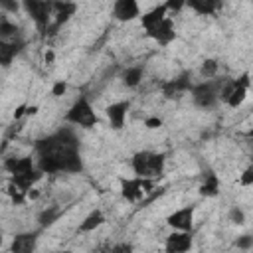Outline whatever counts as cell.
Listing matches in <instances>:
<instances>
[{
	"label": "cell",
	"mask_w": 253,
	"mask_h": 253,
	"mask_svg": "<svg viewBox=\"0 0 253 253\" xmlns=\"http://www.w3.org/2000/svg\"><path fill=\"white\" fill-rule=\"evenodd\" d=\"M227 219L233 223V225H243L245 223V211L239 208V206H233L227 213Z\"/></svg>",
	"instance_id": "24"
},
{
	"label": "cell",
	"mask_w": 253,
	"mask_h": 253,
	"mask_svg": "<svg viewBox=\"0 0 253 253\" xmlns=\"http://www.w3.org/2000/svg\"><path fill=\"white\" fill-rule=\"evenodd\" d=\"M109 253H134V247L128 241H119V243L111 245V251Z\"/></svg>",
	"instance_id": "26"
},
{
	"label": "cell",
	"mask_w": 253,
	"mask_h": 253,
	"mask_svg": "<svg viewBox=\"0 0 253 253\" xmlns=\"http://www.w3.org/2000/svg\"><path fill=\"white\" fill-rule=\"evenodd\" d=\"M156 43H160V45H168L170 42H174V38H176V26H174V16H168V18H164L158 26H154L152 30H148L146 32Z\"/></svg>",
	"instance_id": "9"
},
{
	"label": "cell",
	"mask_w": 253,
	"mask_h": 253,
	"mask_svg": "<svg viewBox=\"0 0 253 253\" xmlns=\"http://www.w3.org/2000/svg\"><path fill=\"white\" fill-rule=\"evenodd\" d=\"M36 247H38V231H26V233L14 235L10 251L12 253H36Z\"/></svg>",
	"instance_id": "13"
},
{
	"label": "cell",
	"mask_w": 253,
	"mask_h": 253,
	"mask_svg": "<svg viewBox=\"0 0 253 253\" xmlns=\"http://www.w3.org/2000/svg\"><path fill=\"white\" fill-rule=\"evenodd\" d=\"M144 126L146 128H158V126H162V119L160 117H148L144 121Z\"/></svg>",
	"instance_id": "29"
},
{
	"label": "cell",
	"mask_w": 253,
	"mask_h": 253,
	"mask_svg": "<svg viewBox=\"0 0 253 253\" xmlns=\"http://www.w3.org/2000/svg\"><path fill=\"white\" fill-rule=\"evenodd\" d=\"M103 223H105V213L101 210H93L83 217V221L79 223L77 231L79 233H89V231H95L97 227H101Z\"/></svg>",
	"instance_id": "17"
},
{
	"label": "cell",
	"mask_w": 253,
	"mask_h": 253,
	"mask_svg": "<svg viewBox=\"0 0 253 253\" xmlns=\"http://www.w3.org/2000/svg\"><path fill=\"white\" fill-rule=\"evenodd\" d=\"M225 79H208V81H200L192 87L190 97L194 101L196 107L200 109H213L219 101H221V89H223Z\"/></svg>",
	"instance_id": "3"
},
{
	"label": "cell",
	"mask_w": 253,
	"mask_h": 253,
	"mask_svg": "<svg viewBox=\"0 0 253 253\" xmlns=\"http://www.w3.org/2000/svg\"><path fill=\"white\" fill-rule=\"evenodd\" d=\"M192 243V231H172L164 241V253H188Z\"/></svg>",
	"instance_id": "8"
},
{
	"label": "cell",
	"mask_w": 253,
	"mask_h": 253,
	"mask_svg": "<svg viewBox=\"0 0 253 253\" xmlns=\"http://www.w3.org/2000/svg\"><path fill=\"white\" fill-rule=\"evenodd\" d=\"M237 184L239 186H243V188H247V186H253V164H249L241 174H239V178H237Z\"/></svg>",
	"instance_id": "25"
},
{
	"label": "cell",
	"mask_w": 253,
	"mask_h": 253,
	"mask_svg": "<svg viewBox=\"0 0 253 253\" xmlns=\"http://www.w3.org/2000/svg\"><path fill=\"white\" fill-rule=\"evenodd\" d=\"M198 192H200V196H204V198H215V196L219 194V178H217V174H211V172H210V174L204 178V182L200 184Z\"/></svg>",
	"instance_id": "20"
},
{
	"label": "cell",
	"mask_w": 253,
	"mask_h": 253,
	"mask_svg": "<svg viewBox=\"0 0 253 253\" xmlns=\"http://www.w3.org/2000/svg\"><path fill=\"white\" fill-rule=\"evenodd\" d=\"M164 166H166V156L162 152H154V150H138L130 158V168H132L134 176L146 178V180L160 178L164 174Z\"/></svg>",
	"instance_id": "2"
},
{
	"label": "cell",
	"mask_w": 253,
	"mask_h": 253,
	"mask_svg": "<svg viewBox=\"0 0 253 253\" xmlns=\"http://www.w3.org/2000/svg\"><path fill=\"white\" fill-rule=\"evenodd\" d=\"M235 247L241 249V251H247L253 247V235H239L235 239Z\"/></svg>",
	"instance_id": "27"
},
{
	"label": "cell",
	"mask_w": 253,
	"mask_h": 253,
	"mask_svg": "<svg viewBox=\"0 0 253 253\" xmlns=\"http://www.w3.org/2000/svg\"><path fill=\"white\" fill-rule=\"evenodd\" d=\"M65 91H67V83L65 81H55L53 87H51V97H61V95H65Z\"/></svg>",
	"instance_id": "28"
},
{
	"label": "cell",
	"mask_w": 253,
	"mask_h": 253,
	"mask_svg": "<svg viewBox=\"0 0 253 253\" xmlns=\"http://www.w3.org/2000/svg\"><path fill=\"white\" fill-rule=\"evenodd\" d=\"M194 211H196L194 206H184L180 210H174L166 217V223L174 231H192V227H194Z\"/></svg>",
	"instance_id": "7"
},
{
	"label": "cell",
	"mask_w": 253,
	"mask_h": 253,
	"mask_svg": "<svg viewBox=\"0 0 253 253\" xmlns=\"http://www.w3.org/2000/svg\"><path fill=\"white\" fill-rule=\"evenodd\" d=\"M113 18L119 22H130L134 18H140V4L134 0H117L111 6Z\"/></svg>",
	"instance_id": "10"
},
{
	"label": "cell",
	"mask_w": 253,
	"mask_h": 253,
	"mask_svg": "<svg viewBox=\"0 0 253 253\" xmlns=\"http://www.w3.org/2000/svg\"><path fill=\"white\" fill-rule=\"evenodd\" d=\"M217 69H219V63H217L215 59H206V61L200 65V75H202L204 81H208V79H215Z\"/></svg>",
	"instance_id": "23"
},
{
	"label": "cell",
	"mask_w": 253,
	"mask_h": 253,
	"mask_svg": "<svg viewBox=\"0 0 253 253\" xmlns=\"http://www.w3.org/2000/svg\"><path fill=\"white\" fill-rule=\"evenodd\" d=\"M24 47V42L20 38L16 40H8V42H0V63L4 67H8L12 63V59L20 53V49Z\"/></svg>",
	"instance_id": "16"
},
{
	"label": "cell",
	"mask_w": 253,
	"mask_h": 253,
	"mask_svg": "<svg viewBox=\"0 0 253 253\" xmlns=\"http://www.w3.org/2000/svg\"><path fill=\"white\" fill-rule=\"evenodd\" d=\"M249 75L243 73L239 79H233V87H231V93L229 97L225 99V105L231 107V109H237L243 105V101L247 99V93H249Z\"/></svg>",
	"instance_id": "11"
},
{
	"label": "cell",
	"mask_w": 253,
	"mask_h": 253,
	"mask_svg": "<svg viewBox=\"0 0 253 253\" xmlns=\"http://www.w3.org/2000/svg\"><path fill=\"white\" fill-rule=\"evenodd\" d=\"M170 16V12H168V8H166V2L164 4H158V6H154L152 10H148L146 14H142L140 16V22H142V28L148 32V30H152L154 26H158L164 18H168Z\"/></svg>",
	"instance_id": "14"
},
{
	"label": "cell",
	"mask_w": 253,
	"mask_h": 253,
	"mask_svg": "<svg viewBox=\"0 0 253 253\" xmlns=\"http://www.w3.org/2000/svg\"><path fill=\"white\" fill-rule=\"evenodd\" d=\"M142 77H144V69H142L140 65H128V67H125L123 73H121V79H123V83H125L128 89L138 87L140 81H142Z\"/></svg>",
	"instance_id": "19"
},
{
	"label": "cell",
	"mask_w": 253,
	"mask_h": 253,
	"mask_svg": "<svg viewBox=\"0 0 253 253\" xmlns=\"http://www.w3.org/2000/svg\"><path fill=\"white\" fill-rule=\"evenodd\" d=\"M36 164L43 174L81 172L83 162L79 156V142L71 130H57L36 144Z\"/></svg>",
	"instance_id": "1"
},
{
	"label": "cell",
	"mask_w": 253,
	"mask_h": 253,
	"mask_svg": "<svg viewBox=\"0 0 253 253\" xmlns=\"http://www.w3.org/2000/svg\"><path fill=\"white\" fill-rule=\"evenodd\" d=\"M152 186H154V180H146V178H138V176H134V178H123L121 180V196L126 202L134 204L146 192H150Z\"/></svg>",
	"instance_id": "6"
},
{
	"label": "cell",
	"mask_w": 253,
	"mask_h": 253,
	"mask_svg": "<svg viewBox=\"0 0 253 253\" xmlns=\"http://www.w3.org/2000/svg\"><path fill=\"white\" fill-rule=\"evenodd\" d=\"M43 59H45V63H51V61H53V51H51V49H47V51H45V55H43Z\"/></svg>",
	"instance_id": "30"
},
{
	"label": "cell",
	"mask_w": 253,
	"mask_h": 253,
	"mask_svg": "<svg viewBox=\"0 0 253 253\" xmlns=\"http://www.w3.org/2000/svg\"><path fill=\"white\" fill-rule=\"evenodd\" d=\"M22 8L28 12V16L34 20L40 34H45L49 30L51 18H53V2H42V0H28L22 4Z\"/></svg>",
	"instance_id": "5"
},
{
	"label": "cell",
	"mask_w": 253,
	"mask_h": 253,
	"mask_svg": "<svg viewBox=\"0 0 253 253\" xmlns=\"http://www.w3.org/2000/svg\"><path fill=\"white\" fill-rule=\"evenodd\" d=\"M18 26L6 16L2 14L0 16V42H8V40H16L18 38Z\"/></svg>",
	"instance_id": "22"
},
{
	"label": "cell",
	"mask_w": 253,
	"mask_h": 253,
	"mask_svg": "<svg viewBox=\"0 0 253 253\" xmlns=\"http://www.w3.org/2000/svg\"><path fill=\"white\" fill-rule=\"evenodd\" d=\"M65 121L71 123V125H75V126L91 128V126H95V125L99 123V117H97V113H95L91 101H89L85 95H81V97L69 107V111H67V115H65Z\"/></svg>",
	"instance_id": "4"
},
{
	"label": "cell",
	"mask_w": 253,
	"mask_h": 253,
	"mask_svg": "<svg viewBox=\"0 0 253 253\" xmlns=\"http://www.w3.org/2000/svg\"><path fill=\"white\" fill-rule=\"evenodd\" d=\"M128 109H130V101H117V103H111L105 109V115H107V119H109V123L115 130H121L125 126Z\"/></svg>",
	"instance_id": "12"
},
{
	"label": "cell",
	"mask_w": 253,
	"mask_h": 253,
	"mask_svg": "<svg viewBox=\"0 0 253 253\" xmlns=\"http://www.w3.org/2000/svg\"><path fill=\"white\" fill-rule=\"evenodd\" d=\"M186 6H190L192 10H196L200 16H211L221 4L219 2H213V0H190V2H186Z\"/></svg>",
	"instance_id": "21"
},
{
	"label": "cell",
	"mask_w": 253,
	"mask_h": 253,
	"mask_svg": "<svg viewBox=\"0 0 253 253\" xmlns=\"http://www.w3.org/2000/svg\"><path fill=\"white\" fill-rule=\"evenodd\" d=\"M57 253H71V251H57Z\"/></svg>",
	"instance_id": "31"
},
{
	"label": "cell",
	"mask_w": 253,
	"mask_h": 253,
	"mask_svg": "<svg viewBox=\"0 0 253 253\" xmlns=\"http://www.w3.org/2000/svg\"><path fill=\"white\" fill-rule=\"evenodd\" d=\"M77 6L71 4V2H53V26L59 28L63 22H67L73 14H75Z\"/></svg>",
	"instance_id": "18"
},
{
	"label": "cell",
	"mask_w": 253,
	"mask_h": 253,
	"mask_svg": "<svg viewBox=\"0 0 253 253\" xmlns=\"http://www.w3.org/2000/svg\"><path fill=\"white\" fill-rule=\"evenodd\" d=\"M190 75L188 73H182L180 77H176V79H170L168 83H164V95L166 97H178V95H182V93H186V91H192V83H190V79H188Z\"/></svg>",
	"instance_id": "15"
}]
</instances>
